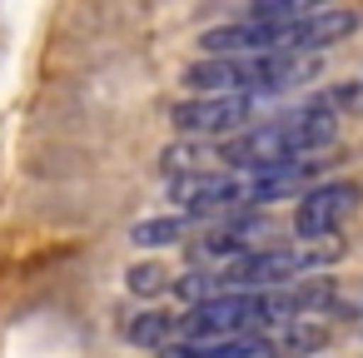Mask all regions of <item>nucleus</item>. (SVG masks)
I'll list each match as a JSON object with an SVG mask.
<instances>
[{"mask_svg": "<svg viewBox=\"0 0 363 358\" xmlns=\"http://www.w3.org/2000/svg\"><path fill=\"white\" fill-rule=\"evenodd\" d=\"M338 135V120L323 115V110H298V115H284V120H269V125H254L244 135H229L214 145V160H224L229 169H249V174H264V169H279L289 160H308L318 150H328Z\"/></svg>", "mask_w": 363, "mask_h": 358, "instance_id": "f257e3e1", "label": "nucleus"}, {"mask_svg": "<svg viewBox=\"0 0 363 358\" xmlns=\"http://www.w3.org/2000/svg\"><path fill=\"white\" fill-rule=\"evenodd\" d=\"M343 254L338 239H323V244H284V249H254L244 254L239 264L219 269L224 279V293H269V289H284L313 269H328L333 259Z\"/></svg>", "mask_w": 363, "mask_h": 358, "instance_id": "f03ea898", "label": "nucleus"}, {"mask_svg": "<svg viewBox=\"0 0 363 358\" xmlns=\"http://www.w3.org/2000/svg\"><path fill=\"white\" fill-rule=\"evenodd\" d=\"M358 30V11H308L294 26L269 30V55H313Z\"/></svg>", "mask_w": 363, "mask_h": 358, "instance_id": "7ed1b4c3", "label": "nucleus"}, {"mask_svg": "<svg viewBox=\"0 0 363 358\" xmlns=\"http://www.w3.org/2000/svg\"><path fill=\"white\" fill-rule=\"evenodd\" d=\"M249 120H254V100H244V95H194V100H179L169 110V125L179 135H199V140L234 135Z\"/></svg>", "mask_w": 363, "mask_h": 358, "instance_id": "20e7f679", "label": "nucleus"}, {"mask_svg": "<svg viewBox=\"0 0 363 358\" xmlns=\"http://www.w3.org/2000/svg\"><path fill=\"white\" fill-rule=\"evenodd\" d=\"M358 184L353 179H338V184H318V189H303L298 194V209H294V229H298V239H333L338 234V224L358 209Z\"/></svg>", "mask_w": 363, "mask_h": 358, "instance_id": "39448f33", "label": "nucleus"}, {"mask_svg": "<svg viewBox=\"0 0 363 358\" xmlns=\"http://www.w3.org/2000/svg\"><path fill=\"white\" fill-rule=\"evenodd\" d=\"M184 234H189V219H184V214H160V219H140V224L130 229V244L160 249V244H174V239H184Z\"/></svg>", "mask_w": 363, "mask_h": 358, "instance_id": "423d86ee", "label": "nucleus"}, {"mask_svg": "<svg viewBox=\"0 0 363 358\" xmlns=\"http://www.w3.org/2000/svg\"><path fill=\"white\" fill-rule=\"evenodd\" d=\"M125 338L135 348H169L174 338V313H135V323L125 328Z\"/></svg>", "mask_w": 363, "mask_h": 358, "instance_id": "0eeeda50", "label": "nucleus"}, {"mask_svg": "<svg viewBox=\"0 0 363 358\" xmlns=\"http://www.w3.org/2000/svg\"><path fill=\"white\" fill-rule=\"evenodd\" d=\"M313 110H323V115H363V80H343V85H333V90H323L318 100H313Z\"/></svg>", "mask_w": 363, "mask_h": 358, "instance_id": "6e6552de", "label": "nucleus"}, {"mask_svg": "<svg viewBox=\"0 0 363 358\" xmlns=\"http://www.w3.org/2000/svg\"><path fill=\"white\" fill-rule=\"evenodd\" d=\"M323 338H328V328H318V323H303V318H298V323H284V333L274 338V348H279V358H284V353H294V358H298V353H313Z\"/></svg>", "mask_w": 363, "mask_h": 358, "instance_id": "1a4fd4ad", "label": "nucleus"}, {"mask_svg": "<svg viewBox=\"0 0 363 358\" xmlns=\"http://www.w3.org/2000/svg\"><path fill=\"white\" fill-rule=\"evenodd\" d=\"M125 279H130V293H140V298H155V293H164V289L174 284L160 264H135Z\"/></svg>", "mask_w": 363, "mask_h": 358, "instance_id": "9d476101", "label": "nucleus"}, {"mask_svg": "<svg viewBox=\"0 0 363 358\" xmlns=\"http://www.w3.org/2000/svg\"><path fill=\"white\" fill-rule=\"evenodd\" d=\"M160 358H199V353H194V343H169V348H160Z\"/></svg>", "mask_w": 363, "mask_h": 358, "instance_id": "9b49d317", "label": "nucleus"}]
</instances>
